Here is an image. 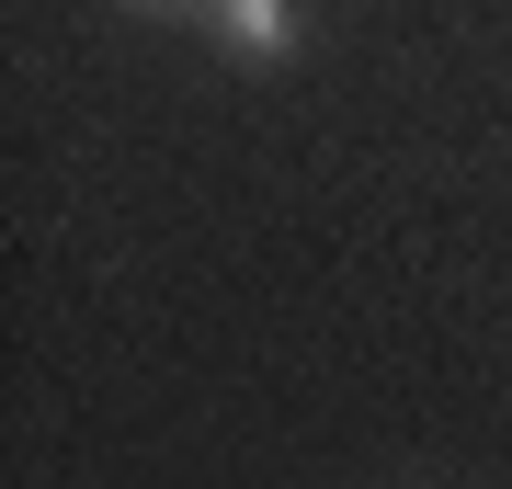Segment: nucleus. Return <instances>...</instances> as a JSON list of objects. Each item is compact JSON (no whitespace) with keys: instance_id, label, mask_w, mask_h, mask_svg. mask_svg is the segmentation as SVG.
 Instances as JSON below:
<instances>
[{"instance_id":"1","label":"nucleus","mask_w":512,"mask_h":489,"mask_svg":"<svg viewBox=\"0 0 512 489\" xmlns=\"http://www.w3.org/2000/svg\"><path fill=\"white\" fill-rule=\"evenodd\" d=\"M217 23H228L239 57H285L296 46V0H217Z\"/></svg>"}]
</instances>
